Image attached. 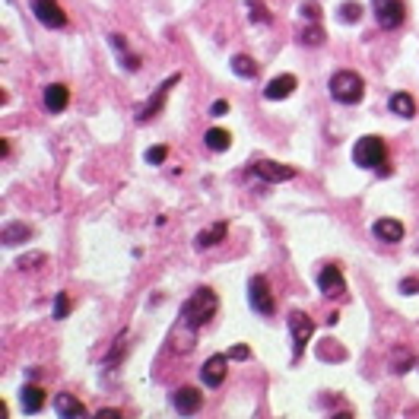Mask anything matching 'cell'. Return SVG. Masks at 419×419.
<instances>
[{
  "label": "cell",
  "mask_w": 419,
  "mask_h": 419,
  "mask_svg": "<svg viewBox=\"0 0 419 419\" xmlns=\"http://www.w3.org/2000/svg\"><path fill=\"white\" fill-rule=\"evenodd\" d=\"M213 314H216V292L206 286L191 292V299L181 305V324L184 327H204Z\"/></svg>",
  "instance_id": "cell-1"
},
{
  "label": "cell",
  "mask_w": 419,
  "mask_h": 419,
  "mask_svg": "<svg viewBox=\"0 0 419 419\" xmlns=\"http://www.w3.org/2000/svg\"><path fill=\"white\" fill-rule=\"evenodd\" d=\"M353 162L359 169H375V172L385 175L387 169V147L381 137H359L353 147Z\"/></svg>",
  "instance_id": "cell-2"
},
{
  "label": "cell",
  "mask_w": 419,
  "mask_h": 419,
  "mask_svg": "<svg viewBox=\"0 0 419 419\" xmlns=\"http://www.w3.org/2000/svg\"><path fill=\"white\" fill-rule=\"evenodd\" d=\"M330 96L340 105H356L365 96V83H362V76L356 70H337L330 76Z\"/></svg>",
  "instance_id": "cell-3"
},
{
  "label": "cell",
  "mask_w": 419,
  "mask_h": 419,
  "mask_svg": "<svg viewBox=\"0 0 419 419\" xmlns=\"http://www.w3.org/2000/svg\"><path fill=\"white\" fill-rule=\"evenodd\" d=\"M372 10H375V19H378L381 29H397L403 25L407 19V7H403V0H372Z\"/></svg>",
  "instance_id": "cell-4"
},
{
  "label": "cell",
  "mask_w": 419,
  "mask_h": 419,
  "mask_svg": "<svg viewBox=\"0 0 419 419\" xmlns=\"http://www.w3.org/2000/svg\"><path fill=\"white\" fill-rule=\"evenodd\" d=\"M289 330H292V359H299L302 350L308 346V340H312V334H314V321L305 312H292L289 314Z\"/></svg>",
  "instance_id": "cell-5"
},
{
  "label": "cell",
  "mask_w": 419,
  "mask_h": 419,
  "mask_svg": "<svg viewBox=\"0 0 419 419\" xmlns=\"http://www.w3.org/2000/svg\"><path fill=\"white\" fill-rule=\"evenodd\" d=\"M248 299H251V308H255L257 314H264V318H270L273 308H277V302H273V296H270V286H267L264 277H251V283H248Z\"/></svg>",
  "instance_id": "cell-6"
},
{
  "label": "cell",
  "mask_w": 419,
  "mask_h": 419,
  "mask_svg": "<svg viewBox=\"0 0 419 419\" xmlns=\"http://www.w3.org/2000/svg\"><path fill=\"white\" fill-rule=\"evenodd\" d=\"M32 13L41 25L48 29H61L67 23V13L58 7V0H32Z\"/></svg>",
  "instance_id": "cell-7"
},
{
  "label": "cell",
  "mask_w": 419,
  "mask_h": 419,
  "mask_svg": "<svg viewBox=\"0 0 419 419\" xmlns=\"http://www.w3.org/2000/svg\"><path fill=\"white\" fill-rule=\"evenodd\" d=\"M178 80H181V76L172 74L169 80L162 83V86H156V92L149 96L147 105H140V108H137V121H149V118H156V115H159V108H162V102H165V96H169V89H172V86H175Z\"/></svg>",
  "instance_id": "cell-8"
},
{
  "label": "cell",
  "mask_w": 419,
  "mask_h": 419,
  "mask_svg": "<svg viewBox=\"0 0 419 419\" xmlns=\"http://www.w3.org/2000/svg\"><path fill=\"white\" fill-rule=\"evenodd\" d=\"M226 365H229V353H216L204 362V369H200V381L206 387H219L226 381Z\"/></svg>",
  "instance_id": "cell-9"
},
{
  "label": "cell",
  "mask_w": 419,
  "mask_h": 419,
  "mask_svg": "<svg viewBox=\"0 0 419 419\" xmlns=\"http://www.w3.org/2000/svg\"><path fill=\"white\" fill-rule=\"evenodd\" d=\"M318 286H321V292H324L327 299H340V296H343V292H346V283H343V273H340V267H334V264L321 267Z\"/></svg>",
  "instance_id": "cell-10"
},
{
  "label": "cell",
  "mask_w": 419,
  "mask_h": 419,
  "mask_svg": "<svg viewBox=\"0 0 419 419\" xmlns=\"http://www.w3.org/2000/svg\"><path fill=\"white\" fill-rule=\"evenodd\" d=\"M251 172L257 175V178L264 181H289V178H296V169L292 165H283V162H270V159H261V162L251 165Z\"/></svg>",
  "instance_id": "cell-11"
},
{
  "label": "cell",
  "mask_w": 419,
  "mask_h": 419,
  "mask_svg": "<svg viewBox=\"0 0 419 419\" xmlns=\"http://www.w3.org/2000/svg\"><path fill=\"white\" fill-rule=\"evenodd\" d=\"M172 403L181 416H191V413H197L204 407V394H200L197 387H178L172 394Z\"/></svg>",
  "instance_id": "cell-12"
},
{
  "label": "cell",
  "mask_w": 419,
  "mask_h": 419,
  "mask_svg": "<svg viewBox=\"0 0 419 419\" xmlns=\"http://www.w3.org/2000/svg\"><path fill=\"white\" fill-rule=\"evenodd\" d=\"M372 232H375V239H378V241L394 245V241L403 239V222H400V219H391V216H385V219H375Z\"/></svg>",
  "instance_id": "cell-13"
},
{
  "label": "cell",
  "mask_w": 419,
  "mask_h": 419,
  "mask_svg": "<svg viewBox=\"0 0 419 419\" xmlns=\"http://www.w3.org/2000/svg\"><path fill=\"white\" fill-rule=\"evenodd\" d=\"M292 89H296V76H292V74H279V76H273V80L267 83V89H264V99L279 102V99H286Z\"/></svg>",
  "instance_id": "cell-14"
},
{
  "label": "cell",
  "mask_w": 419,
  "mask_h": 419,
  "mask_svg": "<svg viewBox=\"0 0 419 419\" xmlns=\"http://www.w3.org/2000/svg\"><path fill=\"white\" fill-rule=\"evenodd\" d=\"M67 102H70V89H67L64 83H51L48 89H45V108H48L51 115L64 111Z\"/></svg>",
  "instance_id": "cell-15"
},
{
  "label": "cell",
  "mask_w": 419,
  "mask_h": 419,
  "mask_svg": "<svg viewBox=\"0 0 419 419\" xmlns=\"http://www.w3.org/2000/svg\"><path fill=\"white\" fill-rule=\"evenodd\" d=\"M19 407H23V413H39L45 407V391L35 385H25L19 391Z\"/></svg>",
  "instance_id": "cell-16"
},
{
  "label": "cell",
  "mask_w": 419,
  "mask_h": 419,
  "mask_svg": "<svg viewBox=\"0 0 419 419\" xmlns=\"http://www.w3.org/2000/svg\"><path fill=\"white\" fill-rule=\"evenodd\" d=\"M54 407H58V413H61L64 419H83V416H86V407H83V403L76 400L74 394H58Z\"/></svg>",
  "instance_id": "cell-17"
},
{
  "label": "cell",
  "mask_w": 419,
  "mask_h": 419,
  "mask_svg": "<svg viewBox=\"0 0 419 419\" xmlns=\"http://www.w3.org/2000/svg\"><path fill=\"white\" fill-rule=\"evenodd\" d=\"M387 108H391L394 115H400V118H413V115H416V102H413L410 92H394V96L387 99Z\"/></svg>",
  "instance_id": "cell-18"
},
{
  "label": "cell",
  "mask_w": 419,
  "mask_h": 419,
  "mask_svg": "<svg viewBox=\"0 0 419 419\" xmlns=\"http://www.w3.org/2000/svg\"><path fill=\"white\" fill-rule=\"evenodd\" d=\"M226 239V222H213L204 232H197V248H213Z\"/></svg>",
  "instance_id": "cell-19"
},
{
  "label": "cell",
  "mask_w": 419,
  "mask_h": 419,
  "mask_svg": "<svg viewBox=\"0 0 419 419\" xmlns=\"http://www.w3.org/2000/svg\"><path fill=\"white\" fill-rule=\"evenodd\" d=\"M32 239V229L25 226V222H13L3 229V245H23V241Z\"/></svg>",
  "instance_id": "cell-20"
},
{
  "label": "cell",
  "mask_w": 419,
  "mask_h": 419,
  "mask_svg": "<svg viewBox=\"0 0 419 419\" xmlns=\"http://www.w3.org/2000/svg\"><path fill=\"white\" fill-rule=\"evenodd\" d=\"M206 147L216 149V153H226V149L232 147V133L229 131H222V127H213V131H206Z\"/></svg>",
  "instance_id": "cell-21"
},
{
  "label": "cell",
  "mask_w": 419,
  "mask_h": 419,
  "mask_svg": "<svg viewBox=\"0 0 419 419\" xmlns=\"http://www.w3.org/2000/svg\"><path fill=\"white\" fill-rule=\"evenodd\" d=\"M108 41H111V48L121 54V64L127 67V70H137L140 67V58H133L131 51H127V45H124V35H108Z\"/></svg>",
  "instance_id": "cell-22"
},
{
  "label": "cell",
  "mask_w": 419,
  "mask_h": 419,
  "mask_svg": "<svg viewBox=\"0 0 419 419\" xmlns=\"http://www.w3.org/2000/svg\"><path fill=\"white\" fill-rule=\"evenodd\" d=\"M232 70H235V76H245V80H255L257 76V64L248 54H235L232 58Z\"/></svg>",
  "instance_id": "cell-23"
},
{
  "label": "cell",
  "mask_w": 419,
  "mask_h": 419,
  "mask_svg": "<svg viewBox=\"0 0 419 419\" xmlns=\"http://www.w3.org/2000/svg\"><path fill=\"white\" fill-rule=\"evenodd\" d=\"M318 356H321V359H346V350H343V346H337V340H321Z\"/></svg>",
  "instance_id": "cell-24"
},
{
  "label": "cell",
  "mask_w": 419,
  "mask_h": 419,
  "mask_svg": "<svg viewBox=\"0 0 419 419\" xmlns=\"http://www.w3.org/2000/svg\"><path fill=\"white\" fill-rule=\"evenodd\" d=\"M359 19H362V3H356V0L340 3V23H359Z\"/></svg>",
  "instance_id": "cell-25"
},
{
  "label": "cell",
  "mask_w": 419,
  "mask_h": 419,
  "mask_svg": "<svg viewBox=\"0 0 419 419\" xmlns=\"http://www.w3.org/2000/svg\"><path fill=\"white\" fill-rule=\"evenodd\" d=\"M248 10H251V19H255V23H270V13L264 10L261 0H248Z\"/></svg>",
  "instance_id": "cell-26"
},
{
  "label": "cell",
  "mask_w": 419,
  "mask_h": 419,
  "mask_svg": "<svg viewBox=\"0 0 419 419\" xmlns=\"http://www.w3.org/2000/svg\"><path fill=\"white\" fill-rule=\"evenodd\" d=\"M302 41L305 45H321V41H324V29H321V25H308V29H302Z\"/></svg>",
  "instance_id": "cell-27"
},
{
  "label": "cell",
  "mask_w": 419,
  "mask_h": 419,
  "mask_svg": "<svg viewBox=\"0 0 419 419\" xmlns=\"http://www.w3.org/2000/svg\"><path fill=\"white\" fill-rule=\"evenodd\" d=\"M67 312H70V299H67L64 292H58V299H54V318L64 321V318H67Z\"/></svg>",
  "instance_id": "cell-28"
},
{
  "label": "cell",
  "mask_w": 419,
  "mask_h": 419,
  "mask_svg": "<svg viewBox=\"0 0 419 419\" xmlns=\"http://www.w3.org/2000/svg\"><path fill=\"white\" fill-rule=\"evenodd\" d=\"M165 156H169V149H165V147H149V149H147V162H149V165L165 162Z\"/></svg>",
  "instance_id": "cell-29"
},
{
  "label": "cell",
  "mask_w": 419,
  "mask_h": 419,
  "mask_svg": "<svg viewBox=\"0 0 419 419\" xmlns=\"http://www.w3.org/2000/svg\"><path fill=\"white\" fill-rule=\"evenodd\" d=\"M248 356H251V350H248L245 343H235V346H232V350H229V359H239V362H245Z\"/></svg>",
  "instance_id": "cell-30"
},
{
  "label": "cell",
  "mask_w": 419,
  "mask_h": 419,
  "mask_svg": "<svg viewBox=\"0 0 419 419\" xmlns=\"http://www.w3.org/2000/svg\"><path fill=\"white\" fill-rule=\"evenodd\" d=\"M226 111H229V102H226V99H216L213 105H210V115H216V118L226 115Z\"/></svg>",
  "instance_id": "cell-31"
},
{
  "label": "cell",
  "mask_w": 419,
  "mask_h": 419,
  "mask_svg": "<svg viewBox=\"0 0 419 419\" xmlns=\"http://www.w3.org/2000/svg\"><path fill=\"white\" fill-rule=\"evenodd\" d=\"M394 369H397V372H407V369H410V356L403 353V350H397V365H394Z\"/></svg>",
  "instance_id": "cell-32"
},
{
  "label": "cell",
  "mask_w": 419,
  "mask_h": 419,
  "mask_svg": "<svg viewBox=\"0 0 419 419\" xmlns=\"http://www.w3.org/2000/svg\"><path fill=\"white\" fill-rule=\"evenodd\" d=\"M400 292H407V296L419 292V279H403V283H400Z\"/></svg>",
  "instance_id": "cell-33"
},
{
  "label": "cell",
  "mask_w": 419,
  "mask_h": 419,
  "mask_svg": "<svg viewBox=\"0 0 419 419\" xmlns=\"http://www.w3.org/2000/svg\"><path fill=\"white\" fill-rule=\"evenodd\" d=\"M302 13H305V19H321V7H314V3H305Z\"/></svg>",
  "instance_id": "cell-34"
},
{
  "label": "cell",
  "mask_w": 419,
  "mask_h": 419,
  "mask_svg": "<svg viewBox=\"0 0 419 419\" xmlns=\"http://www.w3.org/2000/svg\"><path fill=\"white\" fill-rule=\"evenodd\" d=\"M41 261H45V255H25V257H19L17 267H29V264H41Z\"/></svg>",
  "instance_id": "cell-35"
},
{
  "label": "cell",
  "mask_w": 419,
  "mask_h": 419,
  "mask_svg": "<svg viewBox=\"0 0 419 419\" xmlns=\"http://www.w3.org/2000/svg\"><path fill=\"white\" fill-rule=\"evenodd\" d=\"M99 416H102V419H118L121 413H118V410H99Z\"/></svg>",
  "instance_id": "cell-36"
}]
</instances>
